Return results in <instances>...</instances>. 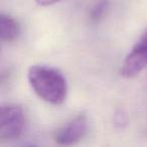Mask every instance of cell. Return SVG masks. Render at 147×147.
Listing matches in <instances>:
<instances>
[{
  "label": "cell",
  "mask_w": 147,
  "mask_h": 147,
  "mask_svg": "<svg viewBox=\"0 0 147 147\" xmlns=\"http://www.w3.org/2000/svg\"><path fill=\"white\" fill-rule=\"evenodd\" d=\"M27 79L34 93L45 102L61 105L67 99V80L55 67L42 65H31L28 69Z\"/></svg>",
  "instance_id": "cell-1"
},
{
  "label": "cell",
  "mask_w": 147,
  "mask_h": 147,
  "mask_svg": "<svg viewBox=\"0 0 147 147\" xmlns=\"http://www.w3.org/2000/svg\"><path fill=\"white\" fill-rule=\"evenodd\" d=\"M25 128V114L20 106L3 105L0 110V139L10 141L18 139Z\"/></svg>",
  "instance_id": "cell-2"
},
{
  "label": "cell",
  "mask_w": 147,
  "mask_h": 147,
  "mask_svg": "<svg viewBox=\"0 0 147 147\" xmlns=\"http://www.w3.org/2000/svg\"><path fill=\"white\" fill-rule=\"evenodd\" d=\"M87 128H88V120L86 115L80 114L65 126L55 131V141L59 145L75 144L85 136Z\"/></svg>",
  "instance_id": "cell-3"
},
{
  "label": "cell",
  "mask_w": 147,
  "mask_h": 147,
  "mask_svg": "<svg viewBox=\"0 0 147 147\" xmlns=\"http://www.w3.org/2000/svg\"><path fill=\"white\" fill-rule=\"evenodd\" d=\"M124 67L131 75H139L147 67V29L124 59Z\"/></svg>",
  "instance_id": "cell-4"
},
{
  "label": "cell",
  "mask_w": 147,
  "mask_h": 147,
  "mask_svg": "<svg viewBox=\"0 0 147 147\" xmlns=\"http://www.w3.org/2000/svg\"><path fill=\"white\" fill-rule=\"evenodd\" d=\"M20 34V26L13 16L5 13L0 15V37L3 42H13Z\"/></svg>",
  "instance_id": "cell-5"
},
{
  "label": "cell",
  "mask_w": 147,
  "mask_h": 147,
  "mask_svg": "<svg viewBox=\"0 0 147 147\" xmlns=\"http://www.w3.org/2000/svg\"><path fill=\"white\" fill-rule=\"evenodd\" d=\"M108 8H109L108 0H98L94 4V6L91 8L90 13H89L90 20L92 22H99L101 19H103V17L106 14Z\"/></svg>",
  "instance_id": "cell-6"
},
{
  "label": "cell",
  "mask_w": 147,
  "mask_h": 147,
  "mask_svg": "<svg viewBox=\"0 0 147 147\" xmlns=\"http://www.w3.org/2000/svg\"><path fill=\"white\" fill-rule=\"evenodd\" d=\"M61 0H35V2L40 6H49V5L55 4Z\"/></svg>",
  "instance_id": "cell-7"
}]
</instances>
